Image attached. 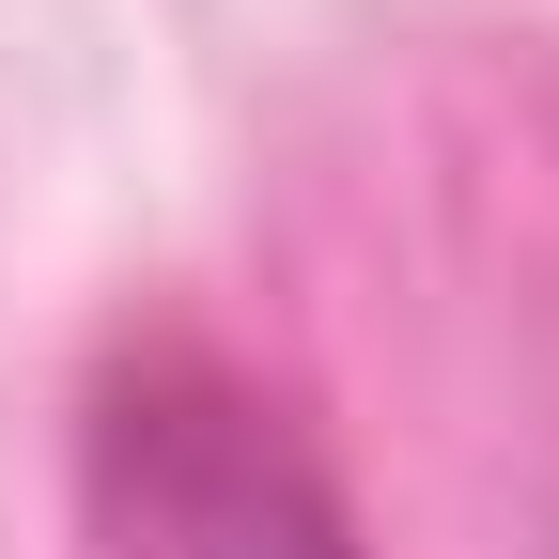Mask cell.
I'll use <instances>...</instances> for the list:
<instances>
[{
	"label": "cell",
	"mask_w": 559,
	"mask_h": 559,
	"mask_svg": "<svg viewBox=\"0 0 559 559\" xmlns=\"http://www.w3.org/2000/svg\"><path fill=\"white\" fill-rule=\"evenodd\" d=\"M94 498H109L124 559H358V513L326 498L296 419L187 342H156L94 404Z\"/></svg>",
	"instance_id": "1"
}]
</instances>
